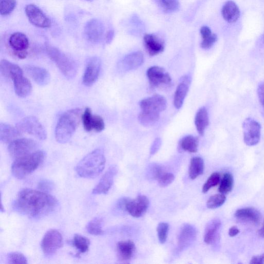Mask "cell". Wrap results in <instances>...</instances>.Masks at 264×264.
Wrapping results in <instances>:
<instances>
[{
  "mask_svg": "<svg viewBox=\"0 0 264 264\" xmlns=\"http://www.w3.org/2000/svg\"><path fill=\"white\" fill-rule=\"evenodd\" d=\"M163 172L162 167L157 164L151 165L148 169L149 177L155 180H157Z\"/></svg>",
  "mask_w": 264,
  "mask_h": 264,
  "instance_id": "cell-46",
  "label": "cell"
},
{
  "mask_svg": "<svg viewBox=\"0 0 264 264\" xmlns=\"http://www.w3.org/2000/svg\"><path fill=\"white\" fill-rule=\"evenodd\" d=\"M149 206L148 198L145 196L140 195L134 200L127 199L125 210L132 216L139 218L146 213Z\"/></svg>",
  "mask_w": 264,
  "mask_h": 264,
  "instance_id": "cell-14",
  "label": "cell"
},
{
  "mask_svg": "<svg viewBox=\"0 0 264 264\" xmlns=\"http://www.w3.org/2000/svg\"><path fill=\"white\" fill-rule=\"evenodd\" d=\"M222 223L219 219H214L207 225L204 236V241L207 244L214 243L217 238Z\"/></svg>",
  "mask_w": 264,
  "mask_h": 264,
  "instance_id": "cell-29",
  "label": "cell"
},
{
  "mask_svg": "<svg viewBox=\"0 0 264 264\" xmlns=\"http://www.w3.org/2000/svg\"><path fill=\"white\" fill-rule=\"evenodd\" d=\"M198 138L192 135L184 137L180 143V148L183 151L190 153L197 152L198 151Z\"/></svg>",
  "mask_w": 264,
  "mask_h": 264,
  "instance_id": "cell-33",
  "label": "cell"
},
{
  "mask_svg": "<svg viewBox=\"0 0 264 264\" xmlns=\"http://www.w3.org/2000/svg\"><path fill=\"white\" fill-rule=\"evenodd\" d=\"M103 221L100 217H95L86 226V230L88 233L94 235H101L102 230Z\"/></svg>",
  "mask_w": 264,
  "mask_h": 264,
  "instance_id": "cell-35",
  "label": "cell"
},
{
  "mask_svg": "<svg viewBox=\"0 0 264 264\" xmlns=\"http://www.w3.org/2000/svg\"><path fill=\"white\" fill-rule=\"evenodd\" d=\"M252 264H264V254L259 255L257 256L253 257L250 262Z\"/></svg>",
  "mask_w": 264,
  "mask_h": 264,
  "instance_id": "cell-51",
  "label": "cell"
},
{
  "mask_svg": "<svg viewBox=\"0 0 264 264\" xmlns=\"http://www.w3.org/2000/svg\"><path fill=\"white\" fill-rule=\"evenodd\" d=\"M222 13L226 22L233 23L239 19L241 12L239 6L234 1H228L223 6Z\"/></svg>",
  "mask_w": 264,
  "mask_h": 264,
  "instance_id": "cell-26",
  "label": "cell"
},
{
  "mask_svg": "<svg viewBox=\"0 0 264 264\" xmlns=\"http://www.w3.org/2000/svg\"><path fill=\"white\" fill-rule=\"evenodd\" d=\"M234 186V179L230 173H226L222 180L218 190L223 194H227L231 191Z\"/></svg>",
  "mask_w": 264,
  "mask_h": 264,
  "instance_id": "cell-37",
  "label": "cell"
},
{
  "mask_svg": "<svg viewBox=\"0 0 264 264\" xmlns=\"http://www.w3.org/2000/svg\"><path fill=\"white\" fill-rule=\"evenodd\" d=\"M118 171L117 167L113 166L103 175L99 183L93 190L95 195L107 194L111 188L114 177Z\"/></svg>",
  "mask_w": 264,
  "mask_h": 264,
  "instance_id": "cell-18",
  "label": "cell"
},
{
  "mask_svg": "<svg viewBox=\"0 0 264 264\" xmlns=\"http://www.w3.org/2000/svg\"><path fill=\"white\" fill-rule=\"evenodd\" d=\"M24 68L26 73L38 85L45 86L49 83L50 75L46 69L34 65H26Z\"/></svg>",
  "mask_w": 264,
  "mask_h": 264,
  "instance_id": "cell-19",
  "label": "cell"
},
{
  "mask_svg": "<svg viewBox=\"0 0 264 264\" xmlns=\"http://www.w3.org/2000/svg\"><path fill=\"white\" fill-rule=\"evenodd\" d=\"M259 234L261 237H263V238H264V223H263L261 229L259 231Z\"/></svg>",
  "mask_w": 264,
  "mask_h": 264,
  "instance_id": "cell-55",
  "label": "cell"
},
{
  "mask_svg": "<svg viewBox=\"0 0 264 264\" xmlns=\"http://www.w3.org/2000/svg\"><path fill=\"white\" fill-rule=\"evenodd\" d=\"M105 162L103 151L100 149H95L78 163L75 170L82 178L94 179L103 171Z\"/></svg>",
  "mask_w": 264,
  "mask_h": 264,
  "instance_id": "cell-3",
  "label": "cell"
},
{
  "mask_svg": "<svg viewBox=\"0 0 264 264\" xmlns=\"http://www.w3.org/2000/svg\"><path fill=\"white\" fill-rule=\"evenodd\" d=\"M147 74L150 84L153 88L161 89L169 87L171 84L170 75L161 67H151L148 70Z\"/></svg>",
  "mask_w": 264,
  "mask_h": 264,
  "instance_id": "cell-8",
  "label": "cell"
},
{
  "mask_svg": "<svg viewBox=\"0 0 264 264\" xmlns=\"http://www.w3.org/2000/svg\"><path fill=\"white\" fill-rule=\"evenodd\" d=\"M181 81L175 91L173 99L174 107L177 109H180L182 107L189 92L190 82L189 77L188 76L183 77Z\"/></svg>",
  "mask_w": 264,
  "mask_h": 264,
  "instance_id": "cell-22",
  "label": "cell"
},
{
  "mask_svg": "<svg viewBox=\"0 0 264 264\" xmlns=\"http://www.w3.org/2000/svg\"><path fill=\"white\" fill-rule=\"evenodd\" d=\"M58 205L57 200L45 192L25 189L19 192L14 208L20 214L38 219L54 212Z\"/></svg>",
  "mask_w": 264,
  "mask_h": 264,
  "instance_id": "cell-1",
  "label": "cell"
},
{
  "mask_svg": "<svg viewBox=\"0 0 264 264\" xmlns=\"http://www.w3.org/2000/svg\"><path fill=\"white\" fill-rule=\"evenodd\" d=\"M38 147V143L33 139L18 138L10 143L8 151L11 156L16 159L37 151Z\"/></svg>",
  "mask_w": 264,
  "mask_h": 264,
  "instance_id": "cell-7",
  "label": "cell"
},
{
  "mask_svg": "<svg viewBox=\"0 0 264 264\" xmlns=\"http://www.w3.org/2000/svg\"><path fill=\"white\" fill-rule=\"evenodd\" d=\"M86 1H93V0H86Z\"/></svg>",
  "mask_w": 264,
  "mask_h": 264,
  "instance_id": "cell-57",
  "label": "cell"
},
{
  "mask_svg": "<svg viewBox=\"0 0 264 264\" xmlns=\"http://www.w3.org/2000/svg\"><path fill=\"white\" fill-rule=\"evenodd\" d=\"M13 53L15 57L22 59L27 57L28 55V51H15Z\"/></svg>",
  "mask_w": 264,
  "mask_h": 264,
  "instance_id": "cell-52",
  "label": "cell"
},
{
  "mask_svg": "<svg viewBox=\"0 0 264 264\" xmlns=\"http://www.w3.org/2000/svg\"><path fill=\"white\" fill-rule=\"evenodd\" d=\"M93 117L92 110L90 108H86L83 114L82 119L84 129L87 132H91L93 130L92 127Z\"/></svg>",
  "mask_w": 264,
  "mask_h": 264,
  "instance_id": "cell-44",
  "label": "cell"
},
{
  "mask_svg": "<svg viewBox=\"0 0 264 264\" xmlns=\"http://www.w3.org/2000/svg\"><path fill=\"white\" fill-rule=\"evenodd\" d=\"M200 33L202 38L201 48L206 50L212 48L217 40V35L212 34V31L207 26H202L200 29Z\"/></svg>",
  "mask_w": 264,
  "mask_h": 264,
  "instance_id": "cell-31",
  "label": "cell"
},
{
  "mask_svg": "<svg viewBox=\"0 0 264 264\" xmlns=\"http://www.w3.org/2000/svg\"><path fill=\"white\" fill-rule=\"evenodd\" d=\"M244 140L248 146L257 145L260 140L261 126L259 123L248 118L243 122Z\"/></svg>",
  "mask_w": 264,
  "mask_h": 264,
  "instance_id": "cell-9",
  "label": "cell"
},
{
  "mask_svg": "<svg viewBox=\"0 0 264 264\" xmlns=\"http://www.w3.org/2000/svg\"><path fill=\"white\" fill-rule=\"evenodd\" d=\"M17 128L21 133L32 135L40 140L46 139L47 133L46 129L38 119L34 116H28L18 123Z\"/></svg>",
  "mask_w": 264,
  "mask_h": 264,
  "instance_id": "cell-6",
  "label": "cell"
},
{
  "mask_svg": "<svg viewBox=\"0 0 264 264\" xmlns=\"http://www.w3.org/2000/svg\"><path fill=\"white\" fill-rule=\"evenodd\" d=\"M156 2L164 12L168 13L177 12L180 6L179 0H156Z\"/></svg>",
  "mask_w": 264,
  "mask_h": 264,
  "instance_id": "cell-34",
  "label": "cell"
},
{
  "mask_svg": "<svg viewBox=\"0 0 264 264\" xmlns=\"http://www.w3.org/2000/svg\"><path fill=\"white\" fill-rule=\"evenodd\" d=\"M0 72L4 76L11 78L12 81L17 76L23 75V70L19 66L6 59L1 61Z\"/></svg>",
  "mask_w": 264,
  "mask_h": 264,
  "instance_id": "cell-28",
  "label": "cell"
},
{
  "mask_svg": "<svg viewBox=\"0 0 264 264\" xmlns=\"http://www.w3.org/2000/svg\"><path fill=\"white\" fill-rule=\"evenodd\" d=\"M197 231L194 226L185 224L181 228L178 237V247L181 251L188 248L195 241Z\"/></svg>",
  "mask_w": 264,
  "mask_h": 264,
  "instance_id": "cell-16",
  "label": "cell"
},
{
  "mask_svg": "<svg viewBox=\"0 0 264 264\" xmlns=\"http://www.w3.org/2000/svg\"><path fill=\"white\" fill-rule=\"evenodd\" d=\"M14 90L16 94L20 98L29 96L32 91V86L27 78L21 75L15 78L13 80Z\"/></svg>",
  "mask_w": 264,
  "mask_h": 264,
  "instance_id": "cell-23",
  "label": "cell"
},
{
  "mask_svg": "<svg viewBox=\"0 0 264 264\" xmlns=\"http://www.w3.org/2000/svg\"><path fill=\"white\" fill-rule=\"evenodd\" d=\"M145 47L151 56H155L163 52L165 43L163 40L153 34H147L144 38Z\"/></svg>",
  "mask_w": 264,
  "mask_h": 264,
  "instance_id": "cell-20",
  "label": "cell"
},
{
  "mask_svg": "<svg viewBox=\"0 0 264 264\" xmlns=\"http://www.w3.org/2000/svg\"><path fill=\"white\" fill-rule=\"evenodd\" d=\"M226 201L224 194H217L210 197L207 202V207L210 209H215L222 206Z\"/></svg>",
  "mask_w": 264,
  "mask_h": 264,
  "instance_id": "cell-39",
  "label": "cell"
},
{
  "mask_svg": "<svg viewBox=\"0 0 264 264\" xmlns=\"http://www.w3.org/2000/svg\"><path fill=\"white\" fill-rule=\"evenodd\" d=\"M73 245L81 253H84L89 249L90 241L86 237L79 234L75 235Z\"/></svg>",
  "mask_w": 264,
  "mask_h": 264,
  "instance_id": "cell-36",
  "label": "cell"
},
{
  "mask_svg": "<svg viewBox=\"0 0 264 264\" xmlns=\"http://www.w3.org/2000/svg\"><path fill=\"white\" fill-rule=\"evenodd\" d=\"M174 180V176L172 173L164 172L157 179L158 184L162 188L170 186Z\"/></svg>",
  "mask_w": 264,
  "mask_h": 264,
  "instance_id": "cell-45",
  "label": "cell"
},
{
  "mask_svg": "<svg viewBox=\"0 0 264 264\" xmlns=\"http://www.w3.org/2000/svg\"><path fill=\"white\" fill-rule=\"evenodd\" d=\"M9 44L13 50V52L27 51L29 47V40L24 33L16 32L12 34L9 39Z\"/></svg>",
  "mask_w": 264,
  "mask_h": 264,
  "instance_id": "cell-27",
  "label": "cell"
},
{
  "mask_svg": "<svg viewBox=\"0 0 264 264\" xmlns=\"http://www.w3.org/2000/svg\"><path fill=\"white\" fill-rule=\"evenodd\" d=\"M16 6V0H0V13L2 16L11 14Z\"/></svg>",
  "mask_w": 264,
  "mask_h": 264,
  "instance_id": "cell-40",
  "label": "cell"
},
{
  "mask_svg": "<svg viewBox=\"0 0 264 264\" xmlns=\"http://www.w3.org/2000/svg\"><path fill=\"white\" fill-rule=\"evenodd\" d=\"M21 132L16 128L5 123H0V140L4 143H11L20 137Z\"/></svg>",
  "mask_w": 264,
  "mask_h": 264,
  "instance_id": "cell-25",
  "label": "cell"
},
{
  "mask_svg": "<svg viewBox=\"0 0 264 264\" xmlns=\"http://www.w3.org/2000/svg\"><path fill=\"white\" fill-rule=\"evenodd\" d=\"M257 92L260 102L264 108V81L259 85Z\"/></svg>",
  "mask_w": 264,
  "mask_h": 264,
  "instance_id": "cell-49",
  "label": "cell"
},
{
  "mask_svg": "<svg viewBox=\"0 0 264 264\" xmlns=\"http://www.w3.org/2000/svg\"><path fill=\"white\" fill-rule=\"evenodd\" d=\"M117 249L119 260L127 262L133 258L135 251V245L130 240L121 241L117 244Z\"/></svg>",
  "mask_w": 264,
  "mask_h": 264,
  "instance_id": "cell-24",
  "label": "cell"
},
{
  "mask_svg": "<svg viewBox=\"0 0 264 264\" xmlns=\"http://www.w3.org/2000/svg\"><path fill=\"white\" fill-rule=\"evenodd\" d=\"M46 50L50 58L68 80L75 77L77 72V65L73 59L55 47L47 45Z\"/></svg>",
  "mask_w": 264,
  "mask_h": 264,
  "instance_id": "cell-5",
  "label": "cell"
},
{
  "mask_svg": "<svg viewBox=\"0 0 264 264\" xmlns=\"http://www.w3.org/2000/svg\"><path fill=\"white\" fill-rule=\"evenodd\" d=\"M55 184L48 180L41 181L38 184L39 189L43 192H49L54 189Z\"/></svg>",
  "mask_w": 264,
  "mask_h": 264,
  "instance_id": "cell-48",
  "label": "cell"
},
{
  "mask_svg": "<svg viewBox=\"0 0 264 264\" xmlns=\"http://www.w3.org/2000/svg\"><path fill=\"white\" fill-rule=\"evenodd\" d=\"M46 156L45 151H37L16 158L12 164V174L19 179H23L28 177L42 164Z\"/></svg>",
  "mask_w": 264,
  "mask_h": 264,
  "instance_id": "cell-4",
  "label": "cell"
},
{
  "mask_svg": "<svg viewBox=\"0 0 264 264\" xmlns=\"http://www.w3.org/2000/svg\"><path fill=\"white\" fill-rule=\"evenodd\" d=\"M161 144L162 142L160 138H157L154 140L151 148V154H154L158 151V149H160L161 146Z\"/></svg>",
  "mask_w": 264,
  "mask_h": 264,
  "instance_id": "cell-50",
  "label": "cell"
},
{
  "mask_svg": "<svg viewBox=\"0 0 264 264\" xmlns=\"http://www.w3.org/2000/svg\"><path fill=\"white\" fill-rule=\"evenodd\" d=\"M93 130L101 132L105 129V124L103 118L99 115L93 116L92 121Z\"/></svg>",
  "mask_w": 264,
  "mask_h": 264,
  "instance_id": "cell-47",
  "label": "cell"
},
{
  "mask_svg": "<svg viewBox=\"0 0 264 264\" xmlns=\"http://www.w3.org/2000/svg\"><path fill=\"white\" fill-rule=\"evenodd\" d=\"M139 105L142 112L160 115V113L167 108V101L163 96L156 94L143 99L140 102Z\"/></svg>",
  "mask_w": 264,
  "mask_h": 264,
  "instance_id": "cell-12",
  "label": "cell"
},
{
  "mask_svg": "<svg viewBox=\"0 0 264 264\" xmlns=\"http://www.w3.org/2000/svg\"><path fill=\"white\" fill-rule=\"evenodd\" d=\"M25 14L29 21L37 27L40 28L50 27L51 25L50 19L37 5L29 4L26 6Z\"/></svg>",
  "mask_w": 264,
  "mask_h": 264,
  "instance_id": "cell-13",
  "label": "cell"
},
{
  "mask_svg": "<svg viewBox=\"0 0 264 264\" xmlns=\"http://www.w3.org/2000/svg\"><path fill=\"white\" fill-rule=\"evenodd\" d=\"M160 115L141 112L138 116V120L141 125L145 127H151L154 125L160 119Z\"/></svg>",
  "mask_w": 264,
  "mask_h": 264,
  "instance_id": "cell-38",
  "label": "cell"
},
{
  "mask_svg": "<svg viewBox=\"0 0 264 264\" xmlns=\"http://www.w3.org/2000/svg\"><path fill=\"white\" fill-rule=\"evenodd\" d=\"M205 170V163L203 159L200 157H193L191 160L189 176L191 180H195L199 175L203 174Z\"/></svg>",
  "mask_w": 264,
  "mask_h": 264,
  "instance_id": "cell-32",
  "label": "cell"
},
{
  "mask_svg": "<svg viewBox=\"0 0 264 264\" xmlns=\"http://www.w3.org/2000/svg\"><path fill=\"white\" fill-rule=\"evenodd\" d=\"M221 180V176L218 172L213 173L210 176L202 188V192L206 193L210 189L216 187Z\"/></svg>",
  "mask_w": 264,
  "mask_h": 264,
  "instance_id": "cell-42",
  "label": "cell"
},
{
  "mask_svg": "<svg viewBox=\"0 0 264 264\" xmlns=\"http://www.w3.org/2000/svg\"><path fill=\"white\" fill-rule=\"evenodd\" d=\"M170 229L169 224L166 223H161L158 224L157 227V232L158 240L162 244L166 243Z\"/></svg>",
  "mask_w": 264,
  "mask_h": 264,
  "instance_id": "cell-41",
  "label": "cell"
},
{
  "mask_svg": "<svg viewBox=\"0 0 264 264\" xmlns=\"http://www.w3.org/2000/svg\"><path fill=\"white\" fill-rule=\"evenodd\" d=\"M144 57L142 52L137 51L126 56L119 61L118 69L122 72H128L135 69L144 63Z\"/></svg>",
  "mask_w": 264,
  "mask_h": 264,
  "instance_id": "cell-17",
  "label": "cell"
},
{
  "mask_svg": "<svg viewBox=\"0 0 264 264\" xmlns=\"http://www.w3.org/2000/svg\"><path fill=\"white\" fill-rule=\"evenodd\" d=\"M8 264H28L27 259L24 255L19 252L9 253L7 258Z\"/></svg>",
  "mask_w": 264,
  "mask_h": 264,
  "instance_id": "cell-43",
  "label": "cell"
},
{
  "mask_svg": "<svg viewBox=\"0 0 264 264\" xmlns=\"http://www.w3.org/2000/svg\"><path fill=\"white\" fill-rule=\"evenodd\" d=\"M195 125L198 133L202 136L209 125V117L206 108H200L196 113L195 117Z\"/></svg>",
  "mask_w": 264,
  "mask_h": 264,
  "instance_id": "cell-30",
  "label": "cell"
},
{
  "mask_svg": "<svg viewBox=\"0 0 264 264\" xmlns=\"http://www.w3.org/2000/svg\"><path fill=\"white\" fill-rule=\"evenodd\" d=\"M101 66V60L99 57H93L88 59L83 77V82L86 86H92L98 80Z\"/></svg>",
  "mask_w": 264,
  "mask_h": 264,
  "instance_id": "cell-11",
  "label": "cell"
},
{
  "mask_svg": "<svg viewBox=\"0 0 264 264\" xmlns=\"http://www.w3.org/2000/svg\"><path fill=\"white\" fill-rule=\"evenodd\" d=\"M114 37V32L113 30L109 31L107 34L106 42L107 43H110Z\"/></svg>",
  "mask_w": 264,
  "mask_h": 264,
  "instance_id": "cell-54",
  "label": "cell"
},
{
  "mask_svg": "<svg viewBox=\"0 0 264 264\" xmlns=\"http://www.w3.org/2000/svg\"><path fill=\"white\" fill-rule=\"evenodd\" d=\"M63 245V237L56 230H50L44 236L41 242V248L46 256L55 254Z\"/></svg>",
  "mask_w": 264,
  "mask_h": 264,
  "instance_id": "cell-10",
  "label": "cell"
},
{
  "mask_svg": "<svg viewBox=\"0 0 264 264\" xmlns=\"http://www.w3.org/2000/svg\"><path fill=\"white\" fill-rule=\"evenodd\" d=\"M240 233V230L236 226H233L230 228L228 231V235L230 237H234Z\"/></svg>",
  "mask_w": 264,
  "mask_h": 264,
  "instance_id": "cell-53",
  "label": "cell"
},
{
  "mask_svg": "<svg viewBox=\"0 0 264 264\" xmlns=\"http://www.w3.org/2000/svg\"><path fill=\"white\" fill-rule=\"evenodd\" d=\"M263 40L264 42V34H263Z\"/></svg>",
  "mask_w": 264,
  "mask_h": 264,
  "instance_id": "cell-56",
  "label": "cell"
},
{
  "mask_svg": "<svg viewBox=\"0 0 264 264\" xmlns=\"http://www.w3.org/2000/svg\"><path fill=\"white\" fill-rule=\"evenodd\" d=\"M235 217L240 221L258 224L261 219V214L259 211L252 207L241 208L236 210Z\"/></svg>",
  "mask_w": 264,
  "mask_h": 264,
  "instance_id": "cell-21",
  "label": "cell"
},
{
  "mask_svg": "<svg viewBox=\"0 0 264 264\" xmlns=\"http://www.w3.org/2000/svg\"><path fill=\"white\" fill-rule=\"evenodd\" d=\"M82 112L80 109H74L65 112L59 118L56 129L57 142L65 144L74 135L82 119Z\"/></svg>",
  "mask_w": 264,
  "mask_h": 264,
  "instance_id": "cell-2",
  "label": "cell"
},
{
  "mask_svg": "<svg viewBox=\"0 0 264 264\" xmlns=\"http://www.w3.org/2000/svg\"><path fill=\"white\" fill-rule=\"evenodd\" d=\"M103 23L96 19L88 21L84 27V35L87 40L93 43H98L102 39L104 33Z\"/></svg>",
  "mask_w": 264,
  "mask_h": 264,
  "instance_id": "cell-15",
  "label": "cell"
}]
</instances>
